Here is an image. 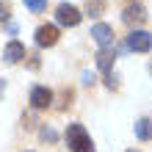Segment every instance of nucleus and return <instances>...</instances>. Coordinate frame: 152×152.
<instances>
[{
	"label": "nucleus",
	"instance_id": "f257e3e1",
	"mask_svg": "<svg viewBox=\"0 0 152 152\" xmlns=\"http://www.w3.org/2000/svg\"><path fill=\"white\" fill-rule=\"evenodd\" d=\"M66 144L72 152H94V141L83 124H69L66 127Z\"/></svg>",
	"mask_w": 152,
	"mask_h": 152
},
{
	"label": "nucleus",
	"instance_id": "f03ea898",
	"mask_svg": "<svg viewBox=\"0 0 152 152\" xmlns=\"http://www.w3.org/2000/svg\"><path fill=\"white\" fill-rule=\"evenodd\" d=\"M152 47V36L147 31H130L127 33V50L133 53H149Z\"/></svg>",
	"mask_w": 152,
	"mask_h": 152
},
{
	"label": "nucleus",
	"instance_id": "7ed1b4c3",
	"mask_svg": "<svg viewBox=\"0 0 152 152\" xmlns=\"http://www.w3.org/2000/svg\"><path fill=\"white\" fill-rule=\"evenodd\" d=\"M56 20L61 22V25H66V28H75V25L80 22V11L75 6H66V3H61L58 8H56Z\"/></svg>",
	"mask_w": 152,
	"mask_h": 152
},
{
	"label": "nucleus",
	"instance_id": "20e7f679",
	"mask_svg": "<svg viewBox=\"0 0 152 152\" xmlns=\"http://www.w3.org/2000/svg\"><path fill=\"white\" fill-rule=\"evenodd\" d=\"M31 105H33V108H50V105H53V91H50V88L47 86H33L31 88Z\"/></svg>",
	"mask_w": 152,
	"mask_h": 152
},
{
	"label": "nucleus",
	"instance_id": "39448f33",
	"mask_svg": "<svg viewBox=\"0 0 152 152\" xmlns=\"http://www.w3.org/2000/svg\"><path fill=\"white\" fill-rule=\"evenodd\" d=\"M91 39L100 44V47H111V42H113V31H111V25L97 22L94 28H91Z\"/></svg>",
	"mask_w": 152,
	"mask_h": 152
},
{
	"label": "nucleus",
	"instance_id": "423d86ee",
	"mask_svg": "<svg viewBox=\"0 0 152 152\" xmlns=\"http://www.w3.org/2000/svg\"><path fill=\"white\" fill-rule=\"evenodd\" d=\"M56 42H58V28L56 25H42L36 31V44L39 47H53Z\"/></svg>",
	"mask_w": 152,
	"mask_h": 152
},
{
	"label": "nucleus",
	"instance_id": "0eeeda50",
	"mask_svg": "<svg viewBox=\"0 0 152 152\" xmlns=\"http://www.w3.org/2000/svg\"><path fill=\"white\" fill-rule=\"evenodd\" d=\"M122 20L127 22V25H141V22H147V11H144V6L141 3H133V6H127L124 8V14H122Z\"/></svg>",
	"mask_w": 152,
	"mask_h": 152
},
{
	"label": "nucleus",
	"instance_id": "6e6552de",
	"mask_svg": "<svg viewBox=\"0 0 152 152\" xmlns=\"http://www.w3.org/2000/svg\"><path fill=\"white\" fill-rule=\"evenodd\" d=\"M3 58H6V64H17V61L25 58V47L20 42H8L6 50H3Z\"/></svg>",
	"mask_w": 152,
	"mask_h": 152
},
{
	"label": "nucleus",
	"instance_id": "1a4fd4ad",
	"mask_svg": "<svg viewBox=\"0 0 152 152\" xmlns=\"http://www.w3.org/2000/svg\"><path fill=\"white\" fill-rule=\"evenodd\" d=\"M113 58H116V53H113L111 47H102L100 53H97V66H100L102 72L108 75V72H111V66H113Z\"/></svg>",
	"mask_w": 152,
	"mask_h": 152
},
{
	"label": "nucleus",
	"instance_id": "9d476101",
	"mask_svg": "<svg viewBox=\"0 0 152 152\" xmlns=\"http://www.w3.org/2000/svg\"><path fill=\"white\" fill-rule=\"evenodd\" d=\"M136 136H138L141 141H149V138H152V122H149V119H138V122H136Z\"/></svg>",
	"mask_w": 152,
	"mask_h": 152
},
{
	"label": "nucleus",
	"instance_id": "9b49d317",
	"mask_svg": "<svg viewBox=\"0 0 152 152\" xmlns=\"http://www.w3.org/2000/svg\"><path fill=\"white\" fill-rule=\"evenodd\" d=\"M25 6H28V8H31V11H33V14H39V11H42V8H44V6H47V0H25Z\"/></svg>",
	"mask_w": 152,
	"mask_h": 152
},
{
	"label": "nucleus",
	"instance_id": "f8f14e48",
	"mask_svg": "<svg viewBox=\"0 0 152 152\" xmlns=\"http://www.w3.org/2000/svg\"><path fill=\"white\" fill-rule=\"evenodd\" d=\"M6 17H8V3L0 0V20H6Z\"/></svg>",
	"mask_w": 152,
	"mask_h": 152
},
{
	"label": "nucleus",
	"instance_id": "ddd939ff",
	"mask_svg": "<svg viewBox=\"0 0 152 152\" xmlns=\"http://www.w3.org/2000/svg\"><path fill=\"white\" fill-rule=\"evenodd\" d=\"M42 138H47V141H56V133H53V130H42Z\"/></svg>",
	"mask_w": 152,
	"mask_h": 152
}]
</instances>
